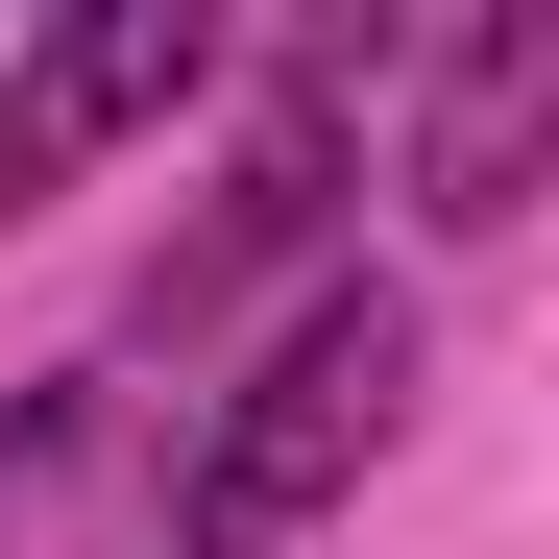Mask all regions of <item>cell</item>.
Returning a JSON list of instances; mask_svg holds the SVG:
<instances>
[{"mask_svg": "<svg viewBox=\"0 0 559 559\" xmlns=\"http://www.w3.org/2000/svg\"><path fill=\"white\" fill-rule=\"evenodd\" d=\"M341 170H365V98H341V49H293V73H267V122L219 146V195L170 219V267H146V341H219L267 267L341 219Z\"/></svg>", "mask_w": 559, "mask_h": 559, "instance_id": "obj_2", "label": "cell"}, {"mask_svg": "<svg viewBox=\"0 0 559 559\" xmlns=\"http://www.w3.org/2000/svg\"><path fill=\"white\" fill-rule=\"evenodd\" d=\"M414 365H438V341H414L390 267H317V293L267 317V365L195 414V462H170V559H293L365 462L414 438Z\"/></svg>", "mask_w": 559, "mask_h": 559, "instance_id": "obj_1", "label": "cell"}, {"mask_svg": "<svg viewBox=\"0 0 559 559\" xmlns=\"http://www.w3.org/2000/svg\"><path fill=\"white\" fill-rule=\"evenodd\" d=\"M195 73H219V0H73V25H25V73H0V219H49L73 170L146 146Z\"/></svg>", "mask_w": 559, "mask_h": 559, "instance_id": "obj_3", "label": "cell"}, {"mask_svg": "<svg viewBox=\"0 0 559 559\" xmlns=\"http://www.w3.org/2000/svg\"><path fill=\"white\" fill-rule=\"evenodd\" d=\"M535 122H559V49H535V25H462V49H438V122H414V219L487 243V219L535 195Z\"/></svg>", "mask_w": 559, "mask_h": 559, "instance_id": "obj_4", "label": "cell"}, {"mask_svg": "<svg viewBox=\"0 0 559 559\" xmlns=\"http://www.w3.org/2000/svg\"><path fill=\"white\" fill-rule=\"evenodd\" d=\"M122 462V390H0V559H49V511Z\"/></svg>", "mask_w": 559, "mask_h": 559, "instance_id": "obj_5", "label": "cell"}]
</instances>
